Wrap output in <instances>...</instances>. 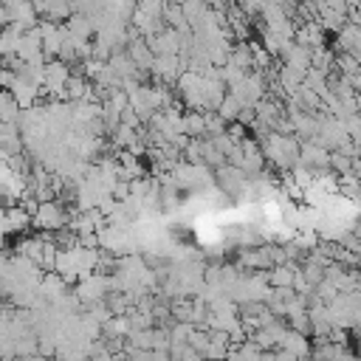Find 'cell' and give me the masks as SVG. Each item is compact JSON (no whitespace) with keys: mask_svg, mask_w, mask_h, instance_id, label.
<instances>
[{"mask_svg":"<svg viewBox=\"0 0 361 361\" xmlns=\"http://www.w3.org/2000/svg\"><path fill=\"white\" fill-rule=\"evenodd\" d=\"M31 223L42 231H59L68 226V212L59 206V200H48V203H39Z\"/></svg>","mask_w":361,"mask_h":361,"instance_id":"cell-1","label":"cell"},{"mask_svg":"<svg viewBox=\"0 0 361 361\" xmlns=\"http://www.w3.org/2000/svg\"><path fill=\"white\" fill-rule=\"evenodd\" d=\"M31 226V214L23 206H11L3 212V234L8 231H25Z\"/></svg>","mask_w":361,"mask_h":361,"instance_id":"cell-2","label":"cell"},{"mask_svg":"<svg viewBox=\"0 0 361 361\" xmlns=\"http://www.w3.org/2000/svg\"><path fill=\"white\" fill-rule=\"evenodd\" d=\"M20 107H17V102L11 99V93L8 90H0V124H17L20 121Z\"/></svg>","mask_w":361,"mask_h":361,"instance_id":"cell-3","label":"cell"}]
</instances>
